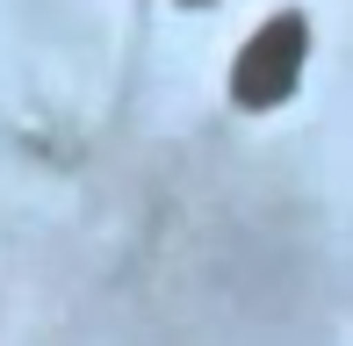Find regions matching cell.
Instances as JSON below:
<instances>
[{"label": "cell", "instance_id": "cell-1", "mask_svg": "<svg viewBox=\"0 0 353 346\" xmlns=\"http://www.w3.org/2000/svg\"><path fill=\"white\" fill-rule=\"evenodd\" d=\"M303 58H310V22L303 14H274L245 37V51L231 58V101L238 108H281L303 80Z\"/></svg>", "mask_w": 353, "mask_h": 346}, {"label": "cell", "instance_id": "cell-2", "mask_svg": "<svg viewBox=\"0 0 353 346\" xmlns=\"http://www.w3.org/2000/svg\"><path fill=\"white\" fill-rule=\"evenodd\" d=\"M188 8H210V0H188Z\"/></svg>", "mask_w": 353, "mask_h": 346}]
</instances>
